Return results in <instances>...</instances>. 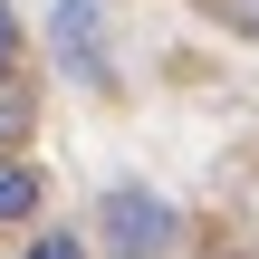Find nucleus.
I'll use <instances>...</instances> for the list:
<instances>
[{
  "instance_id": "f257e3e1",
  "label": "nucleus",
  "mask_w": 259,
  "mask_h": 259,
  "mask_svg": "<svg viewBox=\"0 0 259 259\" xmlns=\"http://www.w3.org/2000/svg\"><path fill=\"white\" fill-rule=\"evenodd\" d=\"M96 240H106L115 259H173L183 221H173L163 192H144V183H106V202H96Z\"/></svg>"
},
{
  "instance_id": "f03ea898",
  "label": "nucleus",
  "mask_w": 259,
  "mask_h": 259,
  "mask_svg": "<svg viewBox=\"0 0 259 259\" xmlns=\"http://www.w3.org/2000/svg\"><path fill=\"white\" fill-rule=\"evenodd\" d=\"M58 58H77L87 87H115V67L96 58V0H58Z\"/></svg>"
},
{
  "instance_id": "7ed1b4c3",
  "label": "nucleus",
  "mask_w": 259,
  "mask_h": 259,
  "mask_svg": "<svg viewBox=\"0 0 259 259\" xmlns=\"http://www.w3.org/2000/svg\"><path fill=\"white\" fill-rule=\"evenodd\" d=\"M38 202H48V173H38L29 154H0V231H29Z\"/></svg>"
},
{
  "instance_id": "20e7f679",
  "label": "nucleus",
  "mask_w": 259,
  "mask_h": 259,
  "mask_svg": "<svg viewBox=\"0 0 259 259\" xmlns=\"http://www.w3.org/2000/svg\"><path fill=\"white\" fill-rule=\"evenodd\" d=\"M29 125H38V96L19 87V67H0V154H29Z\"/></svg>"
},
{
  "instance_id": "39448f33",
  "label": "nucleus",
  "mask_w": 259,
  "mask_h": 259,
  "mask_svg": "<svg viewBox=\"0 0 259 259\" xmlns=\"http://www.w3.org/2000/svg\"><path fill=\"white\" fill-rule=\"evenodd\" d=\"M211 19H221L231 38H250V48H259V0H211Z\"/></svg>"
},
{
  "instance_id": "423d86ee",
  "label": "nucleus",
  "mask_w": 259,
  "mask_h": 259,
  "mask_svg": "<svg viewBox=\"0 0 259 259\" xmlns=\"http://www.w3.org/2000/svg\"><path fill=\"white\" fill-rule=\"evenodd\" d=\"M19 259H87V240H77V231H38Z\"/></svg>"
},
{
  "instance_id": "0eeeda50",
  "label": "nucleus",
  "mask_w": 259,
  "mask_h": 259,
  "mask_svg": "<svg viewBox=\"0 0 259 259\" xmlns=\"http://www.w3.org/2000/svg\"><path fill=\"white\" fill-rule=\"evenodd\" d=\"M0 67H19V10L0 0Z\"/></svg>"
}]
</instances>
